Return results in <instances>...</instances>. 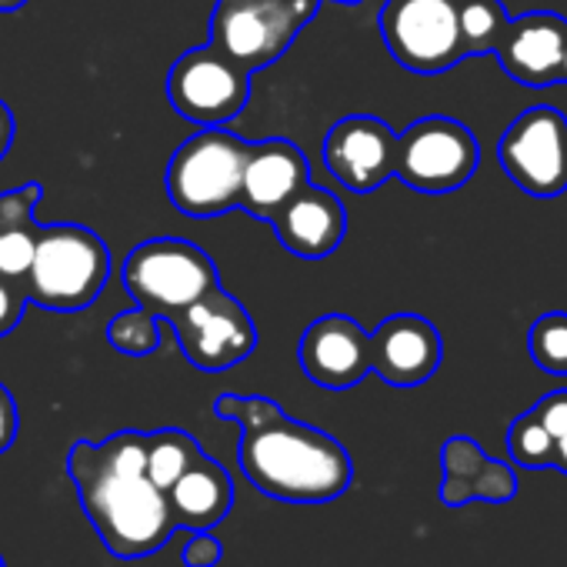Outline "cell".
Returning <instances> with one entry per match:
<instances>
[{
  "label": "cell",
  "instance_id": "cell-1",
  "mask_svg": "<svg viewBox=\"0 0 567 567\" xmlns=\"http://www.w3.org/2000/svg\"><path fill=\"white\" fill-rule=\"evenodd\" d=\"M214 414L240 427L237 464L267 497L284 504H331L354 481L348 447L257 394H220Z\"/></svg>",
  "mask_w": 567,
  "mask_h": 567
},
{
  "label": "cell",
  "instance_id": "cell-2",
  "mask_svg": "<svg viewBox=\"0 0 567 567\" xmlns=\"http://www.w3.org/2000/svg\"><path fill=\"white\" fill-rule=\"evenodd\" d=\"M68 474L84 514L114 557H151L177 534L167 494L147 474L144 431H117L101 444L78 441L68 454Z\"/></svg>",
  "mask_w": 567,
  "mask_h": 567
},
{
  "label": "cell",
  "instance_id": "cell-3",
  "mask_svg": "<svg viewBox=\"0 0 567 567\" xmlns=\"http://www.w3.org/2000/svg\"><path fill=\"white\" fill-rule=\"evenodd\" d=\"M111 277L107 244L81 224H54L38 230L34 260L24 277L28 301L44 311L91 308Z\"/></svg>",
  "mask_w": 567,
  "mask_h": 567
},
{
  "label": "cell",
  "instance_id": "cell-4",
  "mask_svg": "<svg viewBox=\"0 0 567 567\" xmlns=\"http://www.w3.org/2000/svg\"><path fill=\"white\" fill-rule=\"evenodd\" d=\"M247 151L250 141L230 134L227 127H200L174 151L167 164L171 204L194 220H214L240 207Z\"/></svg>",
  "mask_w": 567,
  "mask_h": 567
},
{
  "label": "cell",
  "instance_id": "cell-5",
  "mask_svg": "<svg viewBox=\"0 0 567 567\" xmlns=\"http://www.w3.org/2000/svg\"><path fill=\"white\" fill-rule=\"evenodd\" d=\"M318 11L321 0H217L210 44L240 71L257 74L288 54Z\"/></svg>",
  "mask_w": 567,
  "mask_h": 567
},
{
  "label": "cell",
  "instance_id": "cell-6",
  "mask_svg": "<svg viewBox=\"0 0 567 567\" xmlns=\"http://www.w3.org/2000/svg\"><path fill=\"white\" fill-rule=\"evenodd\" d=\"M121 277L134 305L157 318L187 308L214 284H220L210 254L184 237H151L137 244L124 257Z\"/></svg>",
  "mask_w": 567,
  "mask_h": 567
},
{
  "label": "cell",
  "instance_id": "cell-7",
  "mask_svg": "<svg viewBox=\"0 0 567 567\" xmlns=\"http://www.w3.org/2000/svg\"><path fill=\"white\" fill-rule=\"evenodd\" d=\"M481 164V144L474 131L454 117H421L398 134L394 177L417 194H454Z\"/></svg>",
  "mask_w": 567,
  "mask_h": 567
},
{
  "label": "cell",
  "instance_id": "cell-8",
  "mask_svg": "<svg viewBox=\"0 0 567 567\" xmlns=\"http://www.w3.org/2000/svg\"><path fill=\"white\" fill-rule=\"evenodd\" d=\"M381 38L391 58L414 74H444L464 61L457 0H388Z\"/></svg>",
  "mask_w": 567,
  "mask_h": 567
},
{
  "label": "cell",
  "instance_id": "cell-9",
  "mask_svg": "<svg viewBox=\"0 0 567 567\" xmlns=\"http://www.w3.org/2000/svg\"><path fill=\"white\" fill-rule=\"evenodd\" d=\"M167 324L174 328L184 358L204 374L227 371L247 361L257 348L254 318L220 284H214L210 291H204L187 308L167 315Z\"/></svg>",
  "mask_w": 567,
  "mask_h": 567
},
{
  "label": "cell",
  "instance_id": "cell-10",
  "mask_svg": "<svg viewBox=\"0 0 567 567\" xmlns=\"http://www.w3.org/2000/svg\"><path fill=\"white\" fill-rule=\"evenodd\" d=\"M497 157L527 197H560L567 190V117L550 104L527 107L501 134Z\"/></svg>",
  "mask_w": 567,
  "mask_h": 567
},
{
  "label": "cell",
  "instance_id": "cell-11",
  "mask_svg": "<svg viewBox=\"0 0 567 567\" xmlns=\"http://www.w3.org/2000/svg\"><path fill=\"white\" fill-rule=\"evenodd\" d=\"M167 101L197 127H224L247 107L250 74L207 41L174 61L167 74Z\"/></svg>",
  "mask_w": 567,
  "mask_h": 567
},
{
  "label": "cell",
  "instance_id": "cell-12",
  "mask_svg": "<svg viewBox=\"0 0 567 567\" xmlns=\"http://www.w3.org/2000/svg\"><path fill=\"white\" fill-rule=\"evenodd\" d=\"M398 134L371 114L341 117L324 137V164L351 194H374L394 177Z\"/></svg>",
  "mask_w": 567,
  "mask_h": 567
},
{
  "label": "cell",
  "instance_id": "cell-13",
  "mask_svg": "<svg viewBox=\"0 0 567 567\" xmlns=\"http://www.w3.org/2000/svg\"><path fill=\"white\" fill-rule=\"evenodd\" d=\"M298 358L318 388L348 391L371 374V334L348 315H324L301 334Z\"/></svg>",
  "mask_w": 567,
  "mask_h": 567
},
{
  "label": "cell",
  "instance_id": "cell-14",
  "mask_svg": "<svg viewBox=\"0 0 567 567\" xmlns=\"http://www.w3.org/2000/svg\"><path fill=\"white\" fill-rule=\"evenodd\" d=\"M441 334L421 315H391L371 334V371L391 388H417L441 368Z\"/></svg>",
  "mask_w": 567,
  "mask_h": 567
},
{
  "label": "cell",
  "instance_id": "cell-15",
  "mask_svg": "<svg viewBox=\"0 0 567 567\" xmlns=\"http://www.w3.org/2000/svg\"><path fill=\"white\" fill-rule=\"evenodd\" d=\"M308 181H311V164L298 144L284 141V137L250 141L244 174H240V207L254 220L270 224L277 217V210Z\"/></svg>",
  "mask_w": 567,
  "mask_h": 567
},
{
  "label": "cell",
  "instance_id": "cell-16",
  "mask_svg": "<svg viewBox=\"0 0 567 567\" xmlns=\"http://www.w3.org/2000/svg\"><path fill=\"white\" fill-rule=\"evenodd\" d=\"M567 48V21L550 11L514 18L497 44V61L520 87H554Z\"/></svg>",
  "mask_w": 567,
  "mask_h": 567
},
{
  "label": "cell",
  "instance_id": "cell-17",
  "mask_svg": "<svg viewBox=\"0 0 567 567\" xmlns=\"http://www.w3.org/2000/svg\"><path fill=\"white\" fill-rule=\"evenodd\" d=\"M270 224L277 230V240L291 254L308 257V260H321L341 247V240L348 234V210H344L338 194L308 181L288 204L277 210V217Z\"/></svg>",
  "mask_w": 567,
  "mask_h": 567
},
{
  "label": "cell",
  "instance_id": "cell-18",
  "mask_svg": "<svg viewBox=\"0 0 567 567\" xmlns=\"http://www.w3.org/2000/svg\"><path fill=\"white\" fill-rule=\"evenodd\" d=\"M441 501L447 507H464L471 501L507 504L517 494V474L511 464L494 461L467 434H454L441 447Z\"/></svg>",
  "mask_w": 567,
  "mask_h": 567
},
{
  "label": "cell",
  "instance_id": "cell-19",
  "mask_svg": "<svg viewBox=\"0 0 567 567\" xmlns=\"http://www.w3.org/2000/svg\"><path fill=\"white\" fill-rule=\"evenodd\" d=\"M167 504L177 530H214L230 514L234 481L217 461L200 454L167 491Z\"/></svg>",
  "mask_w": 567,
  "mask_h": 567
},
{
  "label": "cell",
  "instance_id": "cell-20",
  "mask_svg": "<svg viewBox=\"0 0 567 567\" xmlns=\"http://www.w3.org/2000/svg\"><path fill=\"white\" fill-rule=\"evenodd\" d=\"M200 444L197 437H190L187 431L181 427H161V431H151L147 434V474L151 481L167 494L181 474L200 457Z\"/></svg>",
  "mask_w": 567,
  "mask_h": 567
},
{
  "label": "cell",
  "instance_id": "cell-21",
  "mask_svg": "<svg viewBox=\"0 0 567 567\" xmlns=\"http://www.w3.org/2000/svg\"><path fill=\"white\" fill-rule=\"evenodd\" d=\"M457 14H461L464 58L494 54L511 24L501 0H457Z\"/></svg>",
  "mask_w": 567,
  "mask_h": 567
},
{
  "label": "cell",
  "instance_id": "cell-22",
  "mask_svg": "<svg viewBox=\"0 0 567 567\" xmlns=\"http://www.w3.org/2000/svg\"><path fill=\"white\" fill-rule=\"evenodd\" d=\"M107 341L127 358H147L161 348V318L134 305L107 324Z\"/></svg>",
  "mask_w": 567,
  "mask_h": 567
},
{
  "label": "cell",
  "instance_id": "cell-23",
  "mask_svg": "<svg viewBox=\"0 0 567 567\" xmlns=\"http://www.w3.org/2000/svg\"><path fill=\"white\" fill-rule=\"evenodd\" d=\"M530 361L547 374H567V311L540 315L527 334Z\"/></svg>",
  "mask_w": 567,
  "mask_h": 567
},
{
  "label": "cell",
  "instance_id": "cell-24",
  "mask_svg": "<svg viewBox=\"0 0 567 567\" xmlns=\"http://www.w3.org/2000/svg\"><path fill=\"white\" fill-rule=\"evenodd\" d=\"M507 454L517 467H550L554 437L547 434V427L540 424L534 408L524 411L520 417H514V424L507 431Z\"/></svg>",
  "mask_w": 567,
  "mask_h": 567
},
{
  "label": "cell",
  "instance_id": "cell-25",
  "mask_svg": "<svg viewBox=\"0 0 567 567\" xmlns=\"http://www.w3.org/2000/svg\"><path fill=\"white\" fill-rule=\"evenodd\" d=\"M38 227H11L0 230V274L11 280H24L34 260Z\"/></svg>",
  "mask_w": 567,
  "mask_h": 567
},
{
  "label": "cell",
  "instance_id": "cell-26",
  "mask_svg": "<svg viewBox=\"0 0 567 567\" xmlns=\"http://www.w3.org/2000/svg\"><path fill=\"white\" fill-rule=\"evenodd\" d=\"M44 197L41 184H24L18 190L0 194V230L11 227H34V210Z\"/></svg>",
  "mask_w": 567,
  "mask_h": 567
},
{
  "label": "cell",
  "instance_id": "cell-27",
  "mask_svg": "<svg viewBox=\"0 0 567 567\" xmlns=\"http://www.w3.org/2000/svg\"><path fill=\"white\" fill-rule=\"evenodd\" d=\"M24 308H28V288H24V280H11V277L0 274V338L11 334L21 324Z\"/></svg>",
  "mask_w": 567,
  "mask_h": 567
},
{
  "label": "cell",
  "instance_id": "cell-28",
  "mask_svg": "<svg viewBox=\"0 0 567 567\" xmlns=\"http://www.w3.org/2000/svg\"><path fill=\"white\" fill-rule=\"evenodd\" d=\"M224 560V544L210 530H190V540L181 550L184 567H217Z\"/></svg>",
  "mask_w": 567,
  "mask_h": 567
},
{
  "label": "cell",
  "instance_id": "cell-29",
  "mask_svg": "<svg viewBox=\"0 0 567 567\" xmlns=\"http://www.w3.org/2000/svg\"><path fill=\"white\" fill-rule=\"evenodd\" d=\"M18 427H21V414H18V401L14 394L0 384V454L11 451L18 441Z\"/></svg>",
  "mask_w": 567,
  "mask_h": 567
},
{
  "label": "cell",
  "instance_id": "cell-30",
  "mask_svg": "<svg viewBox=\"0 0 567 567\" xmlns=\"http://www.w3.org/2000/svg\"><path fill=\"white\" fill-rule=\"evenodd\" d=\"M14 111H11V104L8 101H0V161L8 157V151H11V144H14Z\"/></svg>",
  "mask_w": 567,
  "mask_h": 567
},
{
  "label": "cell",
  "instance_id": "cell-31",
  "mask_svg": "<svg viewBox=\"0 0 567 567\" xmlns=\"http://www.w3.org/2000/svg\"><path fill=\"white\" fill-rule=\"evenodd\" d=\"M550 467L567 474V431L554 437V461H550Z\"/></svg>",
  "mask_w": 567,
  "mask_h": 567
},
{
  "label": "cell",
  "instance_id": "cell-32",
  "mask_svg": "<svg viewBox=\"0 0 567 567\" xmlns=\"http://www.w3.org/2000/svg\"><path fill=\"white\" fill-rule=\"evenodd\" d=\"M28 0H0V14H11V11H21Z\"/></svg>",
  "mask_w": 567,
  "mask_h": 567
},
{
  "label": "cell",
  "instance_id": "cell-33",
  "mask_svg": "<svg viewBox=\"0 0 567 567\" xmlns=\"http://www.w3.org/2000/svg\"><path fill=\"white\" fill-rule=\"evenodd\" d=\"M557 84H567V48H564V58H560V78Z\"/></svg>",
  "mask_w": 567,
  "mask_h": 567
},
{
  "label": "cell",
  "instance_id": "cell-34",
  "mask_svg": "<svg viewBox=\"0 0 567 567\" xmlns=\"http://www.w3.org/2000/svg\"><path fill=\"white\" fill-rule=\"evenodd\" d=\"M331 4H341V8H358V4H364V0H331Z\"/></svg>",
  "mask_w": 567,
  "mask_h": 567
},
{
  "label": "cell",
  "instance_id": "cell-35",
  "mask_svg": "<svg viewBox=\"0 0 567 567\" xmlns=\"http://www.w3.org/2000/svg\"><path fill=\"white\" fill-rule=\"evenodd\" d=\"M0 567H8V564H4V557H0Z\"/></svg>",
  "mask_w": 567,
  "mask_h": 567
}]
</instances>
